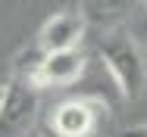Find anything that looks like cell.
<instances>
[{
    "mask_svg": "<svg viewBox=\"0 0 147 137\" xmlns=\"http://www.w3.org/2000/svg\"><path fill=\"white\" fill-rule=\"evenodd\" d=\"M97 53L116 84V90L125 100H138L147 90V59L138 41L125 31V25L103 28L97 34Z\"/></svg>",
    "mask_w": 147,
    "mask_h": 137,
    "instance_id": "6da1fadb",
    "label": "cell"
},
{
    "mask_svg": "<svg viewBox=\"0 0 147 137\" xmlns=\"http://www.w3.org/2000/svg\"><path fill=\"white\" fill-rule=\"evenodd\" d=\"M41 115V87L25 78L3 84L0 103V137H28Z\"/></svg>",
    "mask_w": 147,
    "mask_h": 137,
    "instance_id": "7a4b0ae2",
    "label": "cell"
},
{
    "mask_svg": "<svg viewBox=\"0 0 147 137\" xmlns=\"http://www.w3.org/2000/svg\"><path fill=\"white\" fill-rule=\"evenodd\" d=\"M107 115L100 97H72L50 115V137H94Z\"/></svg>",
    "mask_w": 147,
    "mask_h": 137,
    "instance_id": "3957f363",
    "label": "cell"
},
{
    "mask_svg": "<svg viewBox=\"0 0 147 137\" xmlns=\"http://www.w3.org/2000/svg\"><path fill=\"white\" fill-rule=\"evenodd\" d=\"M85 69H88V56L78 47L44 53V62L38 69V87H44V84L47 87H72L85 78Z\"/></svg>",
    "mask_w": 147,
    "mask_h": 137,
    "instance_id": "277c9868",
    "label": "cell"
},
{
    "mask_svg": "<svg viewBox=\"0 0 147 137\" xmlns=\"http://www.w3.org/2000/svg\"><path fill=\"white\" fill-rule=\"evenodd\" d=\"M85 28H88V22L82 19V13H72V9L57 13V16H50V19L41 25V31H38V47H41L44 53L72 50V47L82 44Z\"/></svg>",
    "mask_w": 147,
    "mask_h": 137,
    "instance_id": "5b68a950",
    "label": "cell"
},
{
    "mask_svg": "<svg viewBox=\"0 0 147 137\" xmlns=\"http://www.w3.org/2000/svg\"><path fill=\"white\" fill-rule=\"evenodd\" d=\"M141 0H78V13L91 28L103 31V28H119L125 25Z\"/></svg>",
    "mask_w": 147,
    "mask_h": 137,
    "instance_id": "8992f818",
    "label": "cell"
},
{
    "mask_svg": "<svg viewBox=\"0 0 147 137\" xmlns=\"http://www.w3.org/2000/svg\"><path fill=\"white\" fill-rule=\"evenodd\" d=\"M41 62H44V50L34 44L28 50H22V53L16 56V62H13V78H25V81H34L38 84V69H41Z\"/></svg>",
    "mask_w": 147,
    "mask_h": 137,
    "instance_id": "52a82bcc",
    "label": "cell"
},
{
    "mask_svg": "<svg viewBox=\"0 0 147 137\" xmlns=\"http://www.w3.org/2000/svg\"><path fill=\"white\" fill-rule=\"evenodd\" d=\"M119 137H147V125H131V128H125Z\"/></svg>",
    "mask_w": 147,
    "mask_h": 137,
    "instance_id": "ba28073f",
    "label": "cell"
},
{
    "mask_svg": "<svg viewBox=\"0 0 147 137\" xmlns=\"http://www.w3.org/2000/svg\"><path fill=\"white\" fill-rule=\"evenodd\" d=\"M0 103H3V84H0Z\"/></svg>",
    "mask_w": 147,
    "mask_h": 137,
    "instance_id": "9c48e42d",
    "label": "cell"
},
{
    "mask_svg": "<svg viewBox=\"0 0 147 137\" xmlns=\"http://www.w3.org/2000/svg\"><path fill=\"white\" fill-rule=\"evenodd\" d=\"M141 3H144V6H147V0H141Z\"/></svg>",
    "mask_w": 147,
    "mask_h": 137,
    "instance_id": "30bf717a",
    "label": "cell"
}]
</instances>
